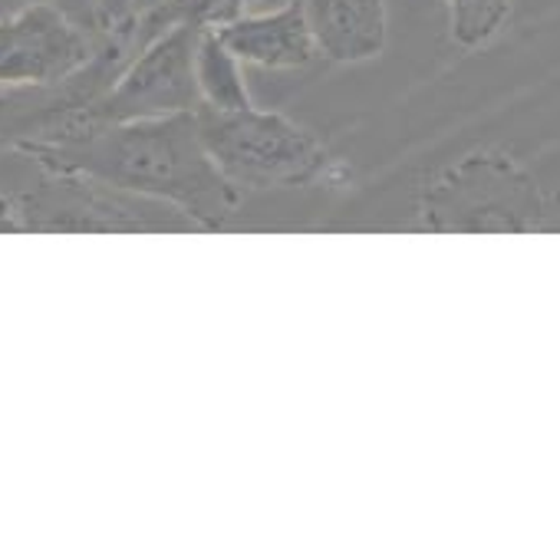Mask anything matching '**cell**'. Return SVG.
I'll return each mask as SVG.
<instances>
[{
	"label": "cell",
	"instance_id": "8992f818",
	"mask_svg": "<svg viewBox=\"0 0 560 560\" xmlns=\"http://www.w3.org/2000/svg\"><path fill=\"white\" fill-rule=\"evenodd\" d=\"M198 37H201V31H191V27H172V31L152 37L126 63L119 80L93 106V113L86 116L83 126L198 113L205 106L201 93H198V80H195Z\"/></svg>",
	"mask_w": 560,
	"mask_h": 560
},
{
	"label": "cell",
	"instance_id": "30bf717a",
	"mask_svg": "<svg viewBox=\"0 0 560 560\" xmlns=\"http://www.w3.org/2000/svg\"><path fill=\"white\" fill-rule=\"evenodd\" d=\"M247 0H159L155 8L129 18L139 47H145L152 37L172 31V27H191V31H214L234 18H241Z\"/></svg>",
	"mask_w": 560,
	"mask_h": 560
},
{
	"label": "cell",
	"instance_id": "4fadbf2b",
	"mask_svg": "<svg viewBox=\"0 0 560 560\" xmlns=\"http://www.w3.org/2000/svg\"><path fill=\"white\" fill-rule=\"evenodd\" d=\"M54 4H60L63 11H70L77 21L96 27V0H54ZM100 31V27H96Z\"/></svg>",
	"mask_w": 560,
	"mask_h": 560
},
{
	"label": "cell",
	"instance_id": "ba28073f",
	"mask_svg": "<svg viewBox=\"0 0 560 560\" xmlns=\"http://www.w3.org/2000/svg\"><path fill=\"white\" fill-rule=\"evenodd\" d=\"M317 57L366 63L386 50V0H301Z\"/></svg>",
	"mask_w": 560,
	"mask_h": 560
},
{
	"label": "cell",
	"instance_id": "8fae6325",
	"mask_svg": "<svg viewBox=\"0 0 560 560\" xmlns=\"http://www.w3.org/2000/svg\"><path fill=\"white\" fill-rule=\"evenodd\" d=\"M448 34L458 47L478 50L498 37L511 14V0H445Z\"/></svg>",
	"mask_w": 560,
	"mask_h": 560
},
{
	"label": "cell",
	"instance_id": "52a82bcc",
	"mask_svg": "<svg viewBox=\"0 0 560 560\" xmlns=\"http://www.w3.org/2000/svg\"><path fill=\"white\" fill-rule=\"evenodd\" d=\"M214 34L247 67L291 73L317 60V47H314L301 0H288L284 8L267 11V14L244 11L241 18L214 27Z\"/></svg>",
	"mask_w": 560,
	"mask_h": 560
},
{
	"label": "cell",
	"instance_id": "277c9868",
	"mask_svg": "<svg viewBox=\"0 0 560 560\" xmlns=\"http://www.w3.org/2000/svg\"><path fill=\"white\" fill-rule=\"evenodd\" d=\"M14 205L21 231H198L178 208L86 175L44 172Z\"/></svg>",
	"mask_w": 560,
	"mask_h": 560
},
{
	"label": "cell",
	"instance_id": "6da1fadb",
	"mask_svg": "<svg viewBox=\"0 0 560 560\" xmlns=\"http://www.w3.org/2000/svg\"><path fill=\"white\" fill-rule=\"evenodd\" d=\"M14 152L34 159L44 172L86 175L172 205L198 231H221L244 198L214 168L198 132V113L83 126L57 139L24 142Z\"/></svg>",
	"mask_w": 560,
	"mask_h": 560
},
{
	"label": "cell",
	"instance_id": "7a4b0ae2",
	"mask_svg": "<svg viewBox=\"0 0 560 560\" xmlns=\"http://www.w3.org/2000/svg\"><path fill=\"white\" fill-rule=\"evenodd\" d=\"M198 132L214 168L244 191L311 188L343 182V162L301 122L270 109H198Z\"/></svg>",
	"mask_w": 560,
	"mask_h": 560
},
{
	"label": "cell",
	"instance_id": "7c38bea8",
	"mask_svg": "<svg viewBox=\"0 0 560 560\" xmlns=\"http://www.w3.org/2000/svg\"><path fill=\"white\" fill-rule=\"evenodd\" d=\"M132 4L136 0H96V27L100 31L122 27L132 18Z\"/></svg>",
	"mask_w": 560,
	"mask_h": 560
},
{
	"label": "cell",
	"instance_id": "5bb4252c",
	"mask_svg": "<svg viewBox=\"0 0 560 560\" xmlns=\"http://www.w3.org/2000/svg\"><path fill=\"white\" fill-rule=\"evenodd\" d=\"M0 231H21L18 205H14V198H8V195H0Z\"/></svg>",
	"mask_w": 560,
	"mask_h": 560
},
{
	"label": "cell",
	"instance_id": "9a60e30c",
	"mask_svg": "<svg viewBox=\"0 0 560 560\" xmlns=\"http://www.w3.org/2000/svg\"><path fill=\"white\" fill-rule=\"evenodd\" d=\"M155 4H159V0H136V4H132V18L142 14V11H149V8H155Z\"/></svg>",
	"mask_w": 560,
	"mask_h": 560
},
{
	"label": "cell",
	"instance_id": "5b68a950",
	"mask_svg": "<svg viewBox=\"0 0 560 560\" xmlns=\"http://www.w3.org/2000/svg\"><path fill=\"white\" fill-rule=\"evenodd\" d=\"M103 44V31L54 0H27L0 18V90H40L73 77Z\"/></svg>",
	"mask_w": 560,
	"mask_h": 560
},
{
	"label": "cell",
	"instance_id": "3957f363",
	"mask_svg": "<svg viewBox=\"0 0 560 560\" xmlns=\"http://www.w3.org/2000/svg\"><path fill=\"white\" fill-rule=\"evenodd\" d=\"M547 198L530 172L511 155L478 149L439 172L419 195L425 231H537Z\"/></svg>",
	"mask_w": 560,
	"mask_h": 560
},
{
	"label": "cell",
	"instance_id": "9c48e42d",
	"mask_svg": "<svg viewBox=\"0 0 560 560\" xmlns=\"http://www.w3.org/2000/svg\"><path fill=\"white\" fill-rule=\"evenodd\" d=\"M241 60L221 44L214 31H201L198 47H195V80L201 93V109L214 113H237L254 106L250 90L241 73Z\"/></svg>",
	"mask_w": 560,
	"mask_h": 560
}]
</instances>
